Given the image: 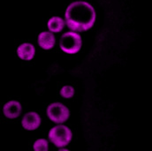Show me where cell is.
Masks as SVG:
<instances>
[{
  "label": "cell",
  "mask_w": 152,
  "mask_h": 151,
  "mask_svg": "<svg viewBox=\"0 0 152 151\" xmlns=\"http://www.w3.org/2000/svg\"><path fill=\"white\" fill-rule=\"evenodd\" d=\"M96 20L94 6L87 1L78 0L71 3L65 11L66 26L75 32H86L93 28Z\"/></svg>",
  "instance_id": "obj_1"
},
{
  "label": "cell",
  "mask_w": 152,
  "mask_h": 151,
  "mask_svg": "<svg viewBox=\"0 0 152 151\" xmlns=\"http://www.w3.org/2000/svg\"><path fill=\"white\" fill-rule=\"evenodd\" d=\"M48 137L54 146L61 149L70 144L73 140V133L68 126L58 124L49 131Z\"/></svg>",
  "instance_id": "obj_2"
},
{
  "label": "cell",
  "mask_w": 152,
  "mask_h": 151,
  "mask_svg": "<svg viewBox=\"0 0 152 151\" xmlns=\"http://www.w3.org/2000/svg\"><path fill=\"white\" fill-rule=\"evenodd\" d=\"M60 50L69 55L77 54L82 47V38L75 31H67L64 33L58 42Z\"/></svg>",
  "instance_id": "obj_3"
},
{
  "label": "cell",
  "mask_w": 152,
  "mask_h": 151,
  "mask_svg": "<svg viewBox=\"0 0 152 151\" xmlns=\"http://www.w3.org/2000/svg\"><path fill=\"white\" fill-rule=\"evenodd\" d=\"M49 119L55 124H63L69 119L70 112L68 108L60 103H52L46 111Z\"/></svg>",
  "instance_id": "obj_4"
},
{
  "label": "cell",
  "mask_w": 152,
  "mask_h": 151,
  "mask_svg": "<svg viewBox=\"0 0 152 151\" xmlns=\"http://www.w3.org/2000/svg\"><path fill=\"white\" fill-rule=\"evenodd\" d=\"M42 124V118L36 112H28L21 118V125L25 130L35 131L37 130Z\"/></svg>",
  "instance_id": "obj_5"
},
{
  "label": "cell",
  "mask_w": 152,
  "mask_h": 151,
  "mask_svg": "<svg viewBox=\"0 0 152 151\" xmlns=\"http://www.w3.org/2000/svg\"><path fill=\"white\" fill-rule=\"evenodd\" d=\"M22 112L21 104L15 100H11L3 106V114L8 119L18 118Z\"/></svg>",
  "instance_id": "obj_6"
},
{
  "label": "cell",
  "mask_w": 152,
  "mask_h": 151,
  "mask_svg": "<svg viewBox=\"0 0 152 151\" xmlns=\"http://www.w3.org/2000/svg\"><path fill=\"white\" fill-rule=\"evenodd\" d=\"M18 58L24 61H30L35 58L36 47L30 42H22L16 49Z\"/></svg>",
  "instance_id": "obj_7"
},
{
  "label": "cell",
  "mask_w": 152,
  "mask_h": 151,
  "mask_svg": "<svg viewBox=\"0 0 152 151\" xmlns=\"http://www.w3.org/2000/svg\"><path fill=\"white\" fill-rule=\"evenodd\" d=\"M37 43L41 49L44 50H49L55 47L56 37L53 33L50 31H42L38 35Z\"/></svg>",
  "instance_id": "obj_8"
},
{
  "label": "cell",
  "mask_w": 152,
  "mask_h": 151,
  "mask_svg": "<svg viewBox=\"0 0 152 151\" xmlns=\"http://www.w3.org/2000/svg\"><path fill=\"white\" fill-rule=\"evenodd\" d=\"M66 26V20L59 16H52L47 21V28L50 32L53 34L60 33L64 30Z\"/></svg>",
  "instance_id": "obj_9"
},
{
  "label": "cell",
  "mask_w": 152,
  "mask_h": 151,
  "mask_svg": "<svg viewBox=\"0 0 152 151\" xmlns=\"http://www.w3.org/2000/svg\"><path fill=\"white\" fill-rule=\"evenodd\" d=\"M75 94V90L70 85H65L60 89V95L65 99H71V98H73Z\"/></svg>",
  "instance_id": "obj_10"
},
{
  "label": "cell",
  "mask_w": 152,
  "mask_h": 151,
  "mask_svg": "<svg viewBox=\"0 0 152 151\" xmlns=\"http://www.w3.org/2000/svg\"><path fill=\"white\" fill-rule=\"evenodd\" d=\"M33 150L35 151H47L49 150V143L48 142L43 139H37L33 144Z\"/></svg>",
  "instance_id": "obj_11"
},
{
  "label": "cell",
  "mask_w": 152,
  "mask_h": 151,
  "mask_svg": "<svg viewBox=\"0 0 152 151\" xmlns=\"http://www.w3.org/2000/svg\"><path fill=\"white\" fill-rule=\"evenodd\" d=\"M59 150H67V149H62V148L59 149Z\"/></svg>",
  "instance_id": "obj_12"
}]
</instances>
